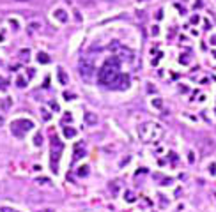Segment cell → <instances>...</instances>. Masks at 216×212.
I'll use <instances>...</instances> for the list:
<instances>
[{
  "instance_id": "28",
  "label": "cell",
  "mask_w": 216,
  "mask_h": 212,
  "mask_svg": "<svg viewBox=\"0 0 216 212\" xmlns=\"http://www.w3.org/2000/svg\"><path fill=\"white\" fill-rule=\"evenodd\" d=\"M0 212H14V211H13V209H9V207H2Z\"/></svg>"
},
{
  "instance_id": "15",
  "label": "cell",
  "mask_w": 216,
  "mask_h": 212,
  "mask_svg": "<svg viewBox=\"0 0 216 212\" xmlns=\"http://www.w3.org/2000/svg\"><path fill=\"white\" fill-rule=\"evenodd\" d=\"M34 145H36V147H41V145H43V135H41V133H37V135L34 136Z\"/></svg>"
},
{
  "instance_id": "23",
  "label": "cell",
  "mask_w": 216,
  "mask_h": 212,
  "mask_svg": "<svg viewBox=\"0 0 216 212\" xmlns=\"http://www.w3.org/2000/svg\"><path fill=\"white\" fill-rule=\"evenodd\" d=\"M209 173H211V175L216 173V164H215V163H213V164H209Z\"/></svg>"
},
{
  "instance_id": "21",
  "label": "cell",
  "mask_w": 216,
  "mask_h": 212,
  "mask_svg": "<svg viewBox=\"0 0 216 212\" xmlns=\"http://www.w3.org/2000/svg\"><path fill=\"white\" fill-rule=\"evenodd\" d=\"M159 202H161V207H163V209L168 205V200H167V196H163V194H159Z\"/></svg>"
},
{
  "instance_id": "25",
  "label": "cell",
  "mask_w": 216,
  "mask_h": 212,
  "mask_svg": "<svg viewBox=\"0 0 216 212\" xmlns=\"http://www.w3.org/2000/svg\"><path fill=\"white\" fill-rule=\"evenodd\" d=\"M81 4H83V5H92L94 0H81Z\"/></svg>"
},
{
  "instance_id": "13",
  "label": "cell",
  "mask_w": 216,
  "mask_h": 212,
  "mask_svg": "<svg viewBox=\"0 0 216 212\" xmlns=\"http://www.w3.org/2000/svg\"><path fill=\"white\" fill-rule=\"evenodd\" d=\"M28 55H30V50H27V48L21 50L20 51V60L21 62H27V60H28Z\"/></svg>"
},
{
  "instance_id": "27",
  "label": "cell",
  "mask_w": 216,
  "mask_h": 212,
  "mask_svg": "<svg viewBox=\"0 0 216 212\" xmlns=\"http://www.w3.org/2000/svg\"><path fill=\"white\" fill-rule=\"evenodd\" d=\"M50 113H48V112H43V118H44V120H50Z\"/></svg>"
},
{
  "instance_id": "17",
  "label": "cell",
  "mask_w": 216,
  "mask_h": 212,
  "mask_svg": "<svg viewBox=\"0 0 216 212\" xmlns=\"http://www.w3.org/2000/svg\"><path fill=\"white\" fill-rule=\"evenodd\" d=\"M124 200H126L128 203H133V202H135L137 198H135V194L131 193V191H126V198H124Z\"/></svg>"
},
{
  "instance_id": "1",
  "label": "cell",
  "mask_w": 216,
  "mask_h": 212,
  "mask_svg": "<svg viewBox=\"0 0 216 212\" xmlns=\"http://www.w3.org/2000/svg\"><path fill=\"white\" fill-rule=\"evenodd\" d=\"M165 133V129L156 122H144L138 126V135L144 141H156Z\"/></svg>"
},
{
  "instance_id": "18",
  "label": "cell",
  "mask_w": 216,
  "mask_h": 212,
  "mask_svg": "<svg viewBox=\"0 0 216 212\" xmlns=\"http://www.w3.org/2000/svg\"><path fill=\"white\" fill-rule=\"evenodd\" d=\"M108 187H110V191H112L114 194H117V193H119V184L115 186V182H110V184H108Z\"/></svg>"
},
{
  "instance_id": "32",
  "label": "cell",
  "mask_w": 216,
  "mask_h": 212,
  "mask_svg": "<svg viewBox=\"0 0 216 212\" xmlns=\"http://www.w3.org/2000/svg\"><path fill=\"white\" fill-rule=\"evenodd\" d=\"M39 212H55L53 209H43V211H39Z\"/></svg>"
},
{
  "instance_id": "38",
  "label": "cell",
  "mask_w": 216,
  "mask_h": 212,
  "mask_svg": "<svg viewBox=\"0 0 216 212\" xmlns=\"http://www.w3.org/2000/svg\"><path fill=\"white\" fill-rule=\"evenodd\" d=\"M142 2H144V0H142Z\"/></svg>"
},
{
  "instance_id": "9",
  "label": "cell",
  "mask_w": 216,
  "mask_h": 212,
  "mask_svg": "<svg viewBox=\"0 0 216 212\" xmlns=\"http://www.w3.org/2000/svg\"><path fill=\"white\" fill-rule=\"evenodd\" d=\"M85 122H87L89 126H96V124H98V115H96V113H92V112L85 113Z\"/></svg>"
},
{
  "instance_id": "36",
  "label": "cell",
  "mask_w": 216,
  "mask_h": 212,
  "mask_svg": "<svg viewBox=\"0 0 216 212\" xmlns=\"http://www.w3.org/2000/svg\"><path fill=\"white\" fill-rule=\"evenodd\" d=\"M213 57H215V58H216V51H213Z\"/></svg>"
},
{
  "instance_id": "24",
  "label": "cell",
  "mask_w": 216,
  "mask_h": 212,
  "mask_svg": "<svg viewBox=\"0 0 216 212\" xmlns=\"http://www.w3.org/2000/svg\"><path fill=\"white\" fill-rule=\"evenodd\" d=\"M64 97H66L67 101H71L73 97H76V96H75V94H71V92H66V94H64Z\"/></svg>"
},
{
  "instance_id": "7",
  "label": "cell",
  "mask_w": 216,
  "mask_h": 212,
  "mask_svg": "<svg viewBox=\"0 0 216 212\" xmlns=\"http://www.w3.org/2000/svg\"><path fill=\"white\" fill-rule=\"evenodd\" d=\"M81 157H85V149H83V143H76V147H75V155H73V159H75V161H80Z\"/></svg>"
},
{
  "instance_id": "30",
  "label": "cell",
  "mask_w": 216,
  "mask_h": 212,
  "mask_svg": "<svg viewBox=\"0 0 216 212\" xmlns=\"http://www.w3.org/2000/svg\"><path fill=\"white\" fill-rule=\"evenodd\" d=\"M151 34H152V36H158V27H152V30H151Z\"/></svg>"
},
{
  "instance_id": "20",
  "label": "cell",
  "mask_w": 216,
  "mask_h": 212,
  "mask_svg": "<svg viewBox=\"0 0 216 212\" xmlns=\"http://www.w3.org/2000/svg\"><path fill=\"white\" fill-rule=\"evenodd\" d=\"M87 173H89V166H81V168L78 170V175H80V177H85Z\"/></svg>"
},
{
  "instance_id": "14",
  "label": "cell",
  "mask_w": 216,
  "mask_h": 212,
  "mask_svg": "<svg viewBox=\"0 0 216 212\" xmlns=\"http://www.w3.org/2000/svg\"><path fill=\"white\" fill-rule=\"evenodd\" d=\"M39 28H41V23H37V21H34V23L28 25V32H30V34L36 32V30H39Z\"/></svg>"
},
{
  "instance_id": "11",
  "label": "cell",
  "mask_w": 216,
  "mask_h": 212,
  "mask_svg": "<svg viewBox=\"0 0 216 212\" xmlns=\"http://www.w3.org/2000/svg\"><path fill=\"white\" fill-rule=\"evenodd\" d=\"M64 136L66 138H75L76 136V129L75 127H64Z\"/></svg>"
},
{
  "instance_id": "29",
  "label": "cell",
  "mask_w": 216,
  "mask_h": 212,
  "mask_svg": "<svg viewBox=\"0 0 216 212\" xmlns=\"http://www.w3.org/2000/svg\"><path fill=\"white\" fill-rule=\"evenodd\" d=\"M69 120H71V115H69V113H66V115H64V122H69Z\"/></svg>"
},
{
  "instance_id": "19",
  "label": "cell",
  "mask_w": 216,
  "mask_h": 212,
  "mask_svg": "<svg viewBox=\"0 0 216 212\" xmlns=\"http://www.w3.org/2000/svg\"><path fill=\"white\" fill-rule=\"evenodd\" d=\"M11 104H13V101H11V97H7V99L2 103V108H4V110H7V108H11Z\"/></svg>"
},
{
  "instance_id": "16",
  "label": "cell",
  "mask_w": 216,
  "mask_h": 212,
  "mask_svg": "<svg viewBox=\"0 0 216 212\" xmlns=\"http://www.w3.org/2000/svg\"><path fill=\"white\" fill-rule=\"evenodd\" d=\"M16 85H18L20 89H23V87H27V80H25L23 76H18V78H16Z\"/></svg>"
},
{
  "instance_id": "2",
  "label": "cell",
  "mask_w": 216,
  "mask_h": 212,
  "mask_svg": "<svg viewBox=\"0 0 216 212\" xmlns=\"http://www.w3.org/2000/svg\"><path fill=\"white\" fill-rule=\"evenodd\" d=\"M119 76V67L117 65H112V64H106L105 62V65L101 67V71H99V83L101 85H105V87H112L114 85V81L117 80Z\"/></svg>"
},
{
  "instance_id": "31",
  "label": "cell",
  "mask_w": 216,
  "mask_h": 212,
  "mask_svg": "<svg viewBox=\"0 0 216 212\" xmlns=\"http://www.w3.org/2000/svg\"><path fill=\"white\" fill-rule=\"evenodd\" d=\"M193 155H195L193 152H190V163H195V157H193Z\"/></svg>"
},
{
  "instance_id": "33",
  "label": "cell",
  "mask_w": 216,
  "mask_h": 212,
  "mask_svg": "<svg viewBox=\"0 0 216 212\" xmlns=\"http://www.w3.org/2000/svg\"><path fill=\"white\" fill-rule=\"evenodd\" d=\"M211 44H216V36H213V37H211Z\"/></svg>"
},
{
  "instance_id": "4",
  "label": "cell",
  "mask_w": 216,
  "mask_h": 212,
  "mask_svg": "<svg viewBox=\"0 0 216 212\" xmlns=\"http://www.w3.org/2000/svg\"><path fill=\"white\" fill-rule=\"evenodd\" d=\"M34 127V122L32 120H28V118H18V120H14L13 124H11V131H13V135L14 136H23L27 131H30Z\"/></svg>"
},
{
  "instance_id": "8",
  "label": "cell",
  "mask_w": 216,
  "mask_h": 212,
  "mask_svg": "<svg viewBox=\"0 0 216 212\" xmlns=\"http://www.w3.org/2000/svg\"><path fill=\"white\" fill-rule=\"evenodd\" d=\"M53 16H55V19H59L60 23H66V21L69 19V16H67V13H66L64 9H55Z\"/></svg>"
},
{
  "instance_id": "26",
  "label": "cell",
  "mask_w": 216,
  "mask_h": 212,
  "mask_svg": "<svg viewBox=\"0 0 216 212\" xmlns=\"http://www.w3.org/2000/svg\"><path fill=\"white\" fill-rule=\"evenodd\" d=\"M152 104H154L156 108H161V101H158V99H154V101H152Z\"/></svg>"
},
{
  "instance_id": "35",
  "label": "cell",
  "mask_w": 216,
  "mask_h": 212,
  "mask_svg": "<svg viewBox=\"0 0 216 212\" xmlns=\"http://www.w3.org/2000/svg\"><path fill=\"white\" fill-rule=\"evenodd\" d=\"M14 2H28V0H14Z\"/></svg>"
},
{
  "instance_id": "22",
  "label": "cell",
  "mask_w": 216,
  "mask_h": 212,
  "mask_svg": "<svg viewBox=\"0 0 216 212\" xmlns=\"http://www.w3.org/2000/svg\"><path fill=\"white\" fill-rule=\"evenodd\" d=\"M36 182H37V184H52V182H50V179H37Z\"/></svg>"
},
{
  "instance_id": "5",
  "label": "cell",
  "mask_w": 216,
  "mask_h": 212,
  "mask_svg": "<svg viewBox=\"0 0 216 212\" xmlns=\"http://www.w3.org/2000/svg\"><path fill=\"white\" fill-rule=\"evenodd\" d=\"M78 71H80V76L87 81V80H90L92 74H94V65H92V62H90V60L81 58V60H80V64H78Z\"/></svg>"
},
{
  "instance_id": "37",
  "label": "cell",
  "mask_w": 216,
  "mask_h": 212,
  "mask_svg": "<svg viewBox=\"0 0 216 212\" xmlns=\"http://www.w3.org/2000/svg\"><path fill=\"white\" fill-rule=\"evenodd\" d=\"M108 2H114V0H108Z\"/></svg>"
},
{
  "instance_id": "12",
  "label": "cell",
  "mask_w": 216,
  "mask_h": 212,
  "mask_svg": "<svg viewBox=\"0 0 216 212\" xmlns=\"http://www.w3.org/2000/svg\"><path fill=\"white\" fill-rule=\"evenodd\" d=\"M37 60H39L41 64H48V62H50V57H48L44 51H39V53H37Z\"/></svg>"
},
{
  "instance_id": "34",
  "label": "cell",
  "mask_w": 216,
  "mask_h": 212,
  "mask_svg": "<svg viewBox=\"0 0 216 212\" xmlns=\"http://www.w3.org/2000/svg\"><path fill=\"white\" fill-rule=\"evenodd\" d=\"M2 126H4V117L0 115V127H2Z\"/></svg>"
},
{
  "instance_id": "10",
  "label": "cell",
  "mask_w": 216,
  "mask_h": 212,
  "mask_svg": "<svg viewBox=\"0 0 216 212\" xmlns=\"http://www.w3.org/2000/svg\"><path fill=\"white\" fill-rule=\"evenodd\" d=\"M57 78H59V81H60V85H67V74H66V71L62 69V67H59L57 69Z\"/></svg>"
},
{
  "instance_id": "3",
  "label": "cell",
  "mask_w": 216,
  "mask_h": 212,
  "mask_svg": "<svg viewBox=\"0 0 216 212\" xmlns=\"http://www.w3.org/2000/svg\"><path fill=\"white\" fill-rule=\"evenodd\" d=\"M60 154H62V143L59 141L57 136H52V143H50V155H52V159H50V163H52L53 173L59 172V170H57V163H59Z\"/></svg>"
},
{
  "instance_id": "6",
  "label": "cell",
  "mask_w": 216,
  "mask_h": 212,
  "mask_svg": "<svg viewBox=\"0 0 216 212\" xmlns=\"http://www.w3.org/2000/svg\"><path fill=\"white\" fill-rule=\"evenodd\" d=\"M112 87H119L120 90H126V89L129 87V76H128V74H120V73H119L117 80L114 81V85H112Z\"/></svg>"
}]
</instances>
